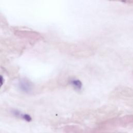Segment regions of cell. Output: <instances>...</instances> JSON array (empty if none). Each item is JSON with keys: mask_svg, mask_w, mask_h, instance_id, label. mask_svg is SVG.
Here are the masks:
<instances>
[{"mask_svg": "<svg viewBox=\"0 0 133 133\" xmlns=\"http://www.w3.org/2000/svg\"><path fill=\"white\" fill-rule=\"evenodd\" d=\"M19 87L23 91L27 93L31 92L33 88L32 83L28 80L25 79H24L20 82Z\"/></svg>", "mask_w": 133, "mask_h": 133, "instance_id": "cell-1", "label": "cell"}, {"mask_svg": "<svg viewBox=\"0 0 133 133\" xmlns=\"http://www.w3.org/2000/svg\"><path fill=\"white\" fill-rule=\"evenodd\" d=\"M71 84L77 90H80L82 87V82L78 80H73L71 81Z\"/></svg>", "mask_w": 133, "mask_h": 133, "instance_id": "cell-2", "label": "cell"}, {"mask_svg": "<svg viewBox=\"0 0 133 133\" xmlns=\"http://www.w3.org/2000/svg\"><path fill=\"white\" fill-rule=\"evenodd\" d=\"M4 78L2 75H0V88L1 87V86L3 85L4 83Z\"/></svg>", "mask_w": 133, "mask_h": 133, "instance_id": "cell-3", "label": "cell"}]
</instances>
